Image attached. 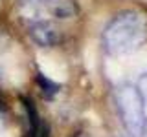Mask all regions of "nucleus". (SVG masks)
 Listing matches in <instances>:
<instances>
[{
  "label": "nucleus",
  "mask_w": 147,
  "mask_h": 137,
  "mask_svg": "<svg viewBox=\"0 0 147 137\" xmlns=\"http://www.w3.org/2000/svg\"><path fill=\"white\" fill-rule=\"evenodd\" d=\"M147 40V15L136 9L119 11L105 26L101 46L109 55L119 57L140 49Z\"/></svg>",
  "instance_id": "nucleus-1"
},
{
  "label": "nucleus",
  "mask_w": 147,
  "mask_h": 137,
  "mask_svg": "<svg viewBox=\"0 0 147 137\" xmlns=\"http://www.w3.org/2000/svg\"><path fill=\"white\" fill-rule=\"evenodd\" d=\"M114 102L121 124L131 137H144L147 134L145 100L132 84H121L114 91Z\"/></svg>",
  "instance_id": "nucleus-2"
},
{
  "label": "nucleus",
  "mask_w": 147,
  "mask_h": 137,
  "mask_svg": "<svg viewBox=\"0 0 147 137\" xmlns=\"http://www.w3.org/2000/svg\"><path fill=\"white\" fill-rule=\"evenodd\" d=\"M76 0H18V15L26 26L39 22L68 20L76 17Z\"/></svg>",
  "instance_id": "nucleus-3"
},
{
  "label": "nucleus",
  "mask_w": 147,
  "mask_h": 137,
  "mask_svg": "<svg viewBox=\"0 0 147 137\" xmlns=\"http://www.w3.org/2000/svg\"><path fill=\"white\" fill-rule=\"evenodd\" d=\"M26 27L28 35L33 39V42H37L42 48H50V46L61 42V29L53 22H39V24H31Z\"/></svg>",
  "instance_id": "nucleus-4"
},
{
  "label": "nucleus",
  "mask_w": 147,
  "mask_h": 137,
  "mask_svg": "<svg viewBox=\"0 0 147 137\" xmlns=\"http://www.w3.org/2000/svg\"><path fill=\"white\" fill-rule=\"evenodd\" d=\"M22 104H24V110H26V117H28V135L30 137H37L39 135V130L42 126V121L39 117V112H37L35 104L31 99L28 97H22Z\"/></svg>",
  "instance_id": "nucleus-5"
},
{
  "label": "nucleus",
  "mask_w": 147,
  "mask_h": 137,
  "mask_svg": "<svg viewBox=\"0 0 147 137\" xmlns=\"http://www.w3.org/2000/svg\"><path fill=\"white\" fill-rule=\"evenodd\" d=\"M37 84H39L40 91H42L44 99H48V100H52L55 95L59 93V90H61V86H59L57 82L50 80L48 77H44V75H42V73H37Z\"/></svg>",
  "instance_id": "nucleus-6"
},
{
  "label": "nucleus",
  "mask_w": 147,
  "mask_h": 137,
  "mask_svg": "<svg viewBox=\"0 0 147 137\" xmlns=\"http://www.w3.org/2000/svg\"><path fill=\"white\" fill-rule=\"evenodd\" d=\"M136 90L140 91V95L144 97V100H147V70L138 77L136 80Z\"/></svg>",
  "instance_id": "nucleus-7"
},
{
  "label": "nucleus",
  "mask_w": 147,
  "mask_h": 137,
  "mask_svg": "<svg viewBox=\"0 0 147 137\" xmlns=\"http://www.w3.org/2000/svg\"><path fill=\"white\" fill-rule=\"evenodd\" d=\"M6 119H7V106H6V102H4V99L0 97V122L6 121Z\"/></svg>",
  "instance_id": "nucleus-8"
},
{
  "label": "nucleus",
  "mask_w": 147,
  "mask_h": 137,
  "mask_svg": "<svg viewBox=\"0 0 147 137\" xmlns=\"http://www.w3.org/2000/svg\"><path fill=\"white\" fill-rule=\"evenodd\" d=\"M76 137H86V135H85V134H77Z\"/></svg>",
  "instance_id": "nucleus-9"
}]
</instances>
